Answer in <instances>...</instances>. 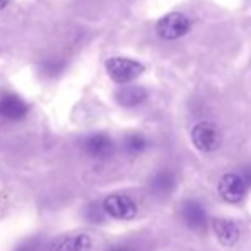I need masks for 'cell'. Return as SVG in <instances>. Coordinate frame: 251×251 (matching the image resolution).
<instances>
[{
  "instance_id": "cell-1",
  "label": "cell",
  "mask_w": 251,
  "mask_h": 251,
  "mask_svg": "<svg viewBox=\"0 0 251 251\" xmlns=\"http://www.w3.org/2000/svg\"><path fill=\"white\" fill-rule=\"evenodd\" d=\"M106 72L115 82L126 84L132 82L133 79H137L144 72V65L140 62H135V60L113 56L106 62Z\"/></svg>"
},
{
  "instance_id": "cell-2",
  "label": "cell",
  "mask_w": 251,
  "mask_h": 251,
  "mask_svg": "<svg viewBox=\"0 0 251 251\" xmlns=\"http://www.w3.org/2000/svg\"><path fill=\"white\" fill-rule=\"evenodd\" d=\"M190 27H192V23H190V19L185 14L169 12L157 21L155 31H157L159 38L171 41V40H178V38L185 36L190 31Z\"/></svg>"
},
{
  "instance_id": "cell-3",
  "label": "cell",
  "mask_w": 251,
  "mask_h": 251,
  "mask_svg": "<svg viewBox=\"0 0 251 251\" xmlns=\"http://www.w3.org/2000/svg\"><path fill=\"white\" fill-rule=\"evenodd\" d=\"M102 212L106 215L118 221H130L137 215V203L130 199L128 195H122V193H111L102 200L101 205Z\"/></svg>"
},
{
  "instance_id": "cell-4",
  "label": "cell",
  "mask_w": 251,
  "mask_h": 251,
  "mask_svg": "<svg viewBox=\"0 0 251 251\" xmlns=\"http://www.w3.org/2000/svg\"><path fill=\"white\" fill-rule=\"evenodd\" d=\"M192 142L200 152L212 154L221 146V132L210 122H200L192 128Z\"/></svg>"
},
{
  "instance_id": "cell-5",
  "label": "cell",
  "mask_w": 251,
  "mask_h": 251,
  "mask_svg": "<svg viewBox=\"0 0 251 251\" xmlns=\"http://www.w3.org/2000/svg\"><path fill=\"white\" fill-rule=\"evenodd\" d=\"M248 186L238 173H227L219 181V195L229 203H238L245 199Z\"/></svg>"
},
{
  "instance_id": "cell-6",
  "label": "cell",
  "mask_w": 251,
  "mask_h": 251,
  "mask_svg": "<svg viewBox=\"0 0 251 251\" xmlns=\"http://www.w3.org/2000/svg\"><path fill=\"white\" fill-rule=\"evenodd\" d=\"M212 229L217 238V241L226 248H231L239 241V227L236 222L229 221V219H214L212 221Z\"/></svg>"
},
{
  "instance_id": "cell-7",
  "label": "cell",
  "mask_w": 251,
  "mask_h": 251,
  "mask_svg": "<svg viewBox=\"0 0 251 251\" xmlns=\"http://www.w3.org/2000/svg\"><path fill=\"white\" fill-rule=\"evenodd\" d=\"M181 217H183V221H185V224L188 226L190 229H195V231L203 229L208 222L207 210H205L203 205L199 203L197 200H188L183 203Z\"/></svg>"
},
{
  "instance_id": "cell-8",
  "label": "cell",
  "mask_w": 251,
  "mask_h": 251,
  "mask_svg": "<svg viewBox=\"0 0 251 251\" xmlns=\"http://www.w3.org/2000/svg\"><path fill=\"white\" fill-rule=\"evenodd\" d=\"M84 151L94 159H108L115 151V144L104 133H94L84 142Z\"/></svg>"
},
{
  "instance_id": "cell-9",
  "label": "cell",
  "mask_w": 251,
  "mask_h": 251,
  "mask_svg": "<svg viewBox=\"0 0 251 251\" xmlns=\"http://www.w3.org/2000/svg\"><path fill=\"white\" fill-rule=\"evenodd\" d=\"M93 250V239L86 232L63 236L58 241L50 246V251H91Z\"/></svg>"
},
{
  "instance_id": "cell-10",
  "label": "cell",
  "mask_w": 251,
  "mask_h": 251,
  "mask_svg": "<svg viewBox=\"0 0 251 251\" xmlns=\"http://www.w3.org/2000/svg\"><path fill=\"white\" fill-rule=\"evenodd\" d=\"M27 113V104L21 98L7 94L0 100V116L7 120H21Z\"/></svg>"
},
{
  "instance_id": "cell-11",
  "label": "cell",
  "mask_w": 251,
  "mask_h": 251,
  "mask_svg": "<svg viewBox=\"0 0 251 251\" xmlns=\"http://www.w3.org/2000/svg\"><path fill=\"white\" fill-rule=\"evenodd\" d=\"M147 98V91L140 86H130V87H123L116 93V101L120 102L125 108H133V106H139L146 101Z\"/></svg>"
},
{
  "instance_id": "cell-12",
  "label": "cell",
  "mask_w": 251,
  "mask_h": 251,
  "mask_svg": "<svg viewBox=\"0 0 251 251\" xmlns=\"http://www.w3.org/2000/svg\"><path fill=\"white\" fill-rule=\"evenodd\" d=\"M176 186V178L171 171L162 169L157 171L151 179V190L155 195H169Z\"/></svg>"
},
{
  "instance_id": "cell-13",
  "label": "cell",
  "mask_w": 251,
  "mask_h": 251,
  "mask_svg": "<svg viewBox=\"0 0 251 251\" xmlns=\"http://www.w3.org/2000/svg\"><path fill=\"white\" fill-rule=\"evenodd\" d=\"M147 149V140L146 137L139 135V133H133V135H128L125 139V151L132 155L142 154L144 151Z\"/></svg>"
},
{
  "instance_id": "cell-14",
  "label": "cell",
  "mask_w": 251,
  "mask_h": 251,
  "mask_svg": "<svg viewBox=\"0 0 251 251\" xmlns=\"http://www.w3.org/2000/svg\"><path fill=\"white\" fill-rule=\"evenodd\" d=\"M104 212H102V208L100 207V205L93 203L89 205V207L86 208V217L89 219L91 222H94V224H100V222H102V219H104Z\"/></svg>"
},
{
  "instance_id": "cell-15",
  "label": "cell",
  "mask_w": 251,
  "mask_h": 251,
  "mask_svg": "<svg viewBox=\"0 0 251 251\" xmlns=\"http://www.w3.org/2000/svg\"><path fill=\"white\" fill-rule=\"evenodd\" d=\"M16 251H43V241L40 238H33L24 241L23 245H19Z\"/></svg>"
},
{
  "instance_id": "cell-16",
  "label": "cell",
  "mask_w": 251,
  "mask_h": 251,
  "mask_svg": "<svg viewBox=\"0 0 251 251\" xmlns=\"http://www.w3.org/2000/svg\"><path fill=\"white\" fill-rule=\"evenodd\" d=\"M239 176H241L243 181H245V183H246V186L250 188V186H251V166H246V168L243 169V173H241Z\"/></svg>"
},
{
  "instance_id": "cell-17",
  "label": "cell",
  "mask_w": 251,
  "mask_h": 251,
  "mask_svg": "<svg viewBox=\"0 0 251 251\" xmlns=\"http://www.w3.org/2000/svg\"><path fill=\"white\" fill-rule=\"evenodd\" d=\"M108 251H137V250L130 248V246H123V245H120V246H113V248H109Z\"/></svg>"
},
{
  "instance_id": "cell-18",
  "label": "cell",
  "mask_w": 251,
  "mask_h": 251,
  "mask_svg": "<svg viewBox=\"0 0 251 251\" xmlns=\"http://www.w3.org/2000/svg\"><path fill=\"white\" fill-rule=\"evenodd\" d=\"M7 3H9V0H0V10H2L3 7H7Z\"/></svg>"
}]
</instances>
